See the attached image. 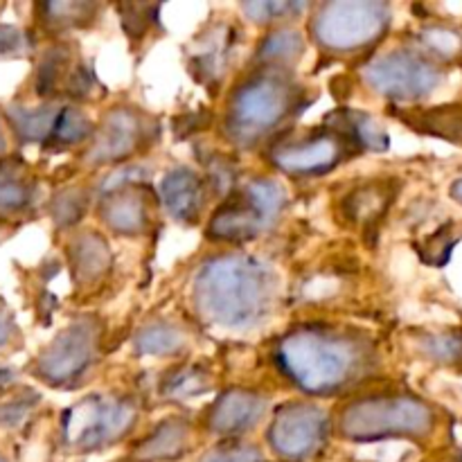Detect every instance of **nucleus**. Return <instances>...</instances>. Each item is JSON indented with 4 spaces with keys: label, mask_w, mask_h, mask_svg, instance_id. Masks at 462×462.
<instances>
[{
    "label": "nucleus",
    "mask_w": 462,
    "mask_h": 462,
    "mask_svg": "<svg viewBox=\"0 0 462 462\" xmlns=\"http://www.w3.org/2000/svg\"><path fill=\"white\" fill-rule=\"evenodd\" d=\"M275 364L300 393L334 397L359 386L379 365L377 347L359 332L332 325H302L284 334Z\"/></svg>",
    "instance_id": "1"
},
{
    "label": "nucleus",
    "mask_w": 462,
    "mask_h": 462,
    "mask_svg": "<svg viewBox=\"0 0 462 462\" xmlns=\"http://www.w3.org/2000/svg\"><path fill=\"white\" fill-rule=\"evenodd\" d=\"M278 296V275L266 262L224 253L201 262L192 278L194 311L208 325L251 329L269 319Z\"/></svg>",
    "instance_id": "2"
},
{
    "label": "nucleus",
    "mask_w": 462,
    "mask_h": 462,
    "mask_svg": "<svg viewBox=\"0 0 462 462\" xmlns=\"http://www.w3.org/2000/svg\"><path fill=\"white\" fill-rule=\"evenodd\" d=\"M305 104V88L282 68H262L239 81L226 106L230 143L251 149L284 129Z\"/></svg>",
    "instance_id": "3"
},
{
    "label": "nucleus",
    "mask_w": 462,
    "mask_h": 462,
    "mask_svg": "<svg viewBox=\"0 0 462 462\" xmlns=\"http://www.w3.org/2000/svg\"><path fill=\"white\" fill-rule=\"evenodd\" d=\"M436 429V413L413 395H374L352 400L338 411V436L352 442L411 438L422 440Z\"/></svg>",
    "instance_id": "4"
},
{
    "label": "nucleus",
    "mask_w": 462,
    "mask_h": 462,
    "mask_svg": "<svg viewBox=\"0 0 462 462\" xmlns=\"http://www.w3.org/2000/svg\"><path fill=\"white\" fill-rule=\"evenodd\" d=\"M391 5L377 0H334L319 5L311 36L329 54H355L373 48L391 27Z\"/></svg>",
    "instance_id": "5"
},
{
    "label": "nucleus",
    "mask_w": 462,
    "mask_h": 462,
    "mask_svg": "<svg viewBox=\"0 0 462 462\" xmlns=\"http://www.w3.org/2000/svg\"><path fill=\"white\" fill-rule=\"evenodd\" d=\"M140 418L134 397L90 395L63 413V445L77 454H93L125 440Z\"/></svg>",
    "instance_id": "6"
},
{
    "label": "nucleus",
    "mask_w": 462,
    "mask_h": 462,
    "mask_svg": "<svg viewBox=\"0 0 462 462\" xmlns=\"http://www.w3.org/2000/svg\"><path fill=\"white\" fill-rule=\"evenodd\" d=\"M287 203L278 180L255 179L226 199L208 224V237L224 244H244L275 226Z\"/></svg>",
    "instance_id": "7"
},
{
    "label": "nucleus",
    "mask_w": 462,
    "mask_h": 462,
    "mask_svg": "<svg viewBox=\"0 0 462 462\" xmlns=\"http://www.w3.org/2000/svg\"><path fill=\"white\" fill-rule=\"evenodd\" d=\"M102 328L84 316L57 334L36 356L34 373L41 382L54 388H72L88 374L99 355Z\"/></svg>",
    "instance_id": "8"
},
{
    "label": "nucleus",
    "mask_w": 462,
    "mask_h": 462,
    "mask_svg": "<svg viewBox=\"0 0 462 462\" xmlns=\"http://www.w3.org/2000/svg\"><path fill=\"white\" fill-rule=\"evenodd\" d=\"M364 81L388 99L418 102L440 86L442 68L429 54L402 48L365 63Z\"/></svg>",
    "instance_id": "9"
},
{
    "label": "nucleus",
    "mask_w": 462,
    "mask_h": 462,
    "mask_svg": "<svg viewBox=\"0 0 462 462\" xmlns=\"http://www.w3.org/2000/svg\"><path fill=\"white\" fill-rule=\"evenodd\" d=\"M158 138V125L135 106H113L104 113L86 152V165H120Z\"/></svg>",
    "instance_id": "10"
},
{
    "label": "nucleus",
    "mask_w": 462,
    "mask_h": 462,
    "mask_svg": "<svg viewBox=\"0 0 462 462\" xmlns=\"http://www.w3.org/2000/svg\"><path fill=\"white\" fill-rule=\"evenodd\" d=\"M328 436L329 418L320 406L291 402L273 415L266 442L287 462H307L325 449Z\"/></svg>",
    "instance_id": "11"
},
{
    "label": "nucleus",
    "mask_w": 462,
    "mask_h": 462,
    "mask_svg": "<svg viewBox=\"0 0 462 462\" xmlns=\"http://www.w3.org/2000/svg\"><path fill=\"white\" fill-rule=\"evenodd\" d=\"M352 143L341 131L328 126L273 144L269 156L271 162L289 176H320L341 165Z\"/></svg>",
    "instance_id": "12"
},
{
    "label": "nucleus",
    "mask_w": 462,
    "mask_h": 462,
    "mask_svg": "<svg viewBox=\"0 0 462 462\" xmlns=\"http://www.w3.org/2000/svg\"><path fill=\"white\" fill-rule=\"evenodd\" d=\"M269 402L264 395L246 388H230L212 402L206 427L212 436L239 438L253 431L264 420Z\"/></svg>",
    "instance_id": "13"
},
{
    "label": "nucleus",
    "mask_w": 462,
    "mask_h": 462,
    "mask_svg": "<svg viewBox=\"0 0 462 462\" xmlns=\"http://www.w3.org/2000/svg\"><path fill=\"white\" fill-rule=\"evenodd\" d=\"M99 219L111 233L138 237L149 228V203L138 183L108 188L99 201Z\"/></svg>",
    "instance_id": "14"
},
{
    "label": "nucleus",
    "mask_w": 462,
    "mask_h": 462,
    "mask_svg": "<svg viewBox=\"0 0 462 462\" xmlns=\"http://www.w3.org/2000/svg\"><path fill=\"white\" fill-rule=\"evenodd\" d=\"M161 201L176 221H197L208 201L206 180L189 167H174L161 180Z\"/></svg>",
    "instance_id": "15"
},
{
    "label": "nucleus",
    "mask_w": 462,
    "mask_h": 462,
    "mask_svg": "<svg viewBox=\"0 0 462 462\" xmlns=\"http://www.w3.org/2000/svg\"><path fill=\"white\" fill-rule=\"evenodd\" d=\"M192 447V427L183 418L162 420L134 451L138 462H171L183 458Z\"/></svg>",
    "instance_id": "16"
},
{
    "label": "nucleus",
    "mask_w": 462,
    "mask_h": 462,
    "mask_svg": "<svg viewBox=\"0 0 462 462\" xmlns=\"http://www.w3.org/2000/svg\"><path fill=\"white\" fill-rule=\"evenodd\" d=\"M70 266L77 282L88 284L111 269V248L99 233H81L70 242Z\"/></svg>",
    "instance_id": "17"
},
{
    "label": "nucleus",
    "mask_w": 462,
    "mask_h": 462,
    "mask_svg": "<svg viewBox=\"0 0 462 462\" xmlns=\"http://www.w3.org/2000/svg\"><path fill=\"white\" fill-rule=\"evenodd\" d=\"M230 27L215 25L208 34H201L194 50V75L201 81H219L226 75L230 59Z\"/></svg>",
    "instance_id": "18"
},
{
    "label": "nucleus",
    "mask_w": 462,
    "mask_h": 462,
    "mask_svg": "<svg viewBox=\"0 0 462 462\" xmlns=\"http://www.w3.org/2000/svg\"><path fill=\"white\" fill-rule=\"evenodd\" d=\"M411 129L422 134L436 135V138L449 140L454 144H462V104L433 108H415V111L397 113Z\"/></svg>",
    "instance_id": "19"
},
{
    "label": "nucleus",
    "mask_w": 462,
    "mask_h": 462,
    "mask_svg": "<svg viewBox=\"0 0 462 462\" xmlns=\"http://www.w3.org/2000/svg\"><path fill=\"white\" fill-rule=\"evenodd\" d=\"M393 199L391 185L368 183L350 192L343 201V215L350 221L361 226L374 224L383 212L388 210V203Z\"/></svg>",
    "instance_id": "20"
},
{
    "label": "nucleus",
    "mask_w": 462,
    "mask_h": 462,
    "mask_svg": "<svg viewBox=\"0 0 462 462\" xmlns=\"http://www.w3.org/2000/svg\"><path fill=\"white\" fill-rule=\"evenodd\" d=\"M34 180L21 165L0 162V217H14L34 201Z\"/></svg>",
    "instance_id": "21"
},
{
    "label": "nucleus",
    "mask_w": 462,
    "mask_h": 462,
    "mask_svg": "<svg viewBox=\"0 0 462 462\" xmlns=\"http://www.w3.org/2000/svg\"><path fill=\"white\" fill-rule=\"evenodd\" d=\"M305 52V39L293 27H278L271 34L264 36V41L257 48V61L264 63V68H282L298 61Z\"/></svg>",
    "instance_id": "22"
},
{
    "label": "nucleus",
    "mask_w": 462,
    "mask_h": 462,
    "mask_svg": "<svg viewBox=\"0 0 462 462\" xmlns=\"http://www.w3.org/2000/svg\"><path fill=\"white\" fill-rule=\"evenodd\" d=\"M332 117H337L334 129L341 131L352 144L361 149H374L383 152L388 147V134L374 117L361 111H337Z\"/></svg>",
    "instance_id": "23"
},
{
    "label": "nucleus",
    "mask_w": 462,
    "mask_h": 462,
    "mask_svg": "<svg viewBox=\"0 0 462 462\" xmlns=\"http://www.w3.org/2000/svg\"><path fill=\"white\" fill-rule=\"evenodd\" d=\"M61 113V106H39V108H23L12 106L7 111L12 129L16 131L18 138L23 143H41L48 144L50 135H52L57 117Z\"/></svg>",
    "instance_id": "24"
},
{
    "label": "nucleus",
    "mask_w": 462,
    "mask_h": 462,
    "mask_svg": "<svg viewBox=\"0 0 462 462\" xmlns=\"http://www.w3.org/2000/svg\"><path fill=\"white\" fill-rule=\"evenodd\" d=\"M185 343H188V338H185L183 329L171 323H161V320L144 325L134 338L135 352L143 356L179 355Z\"/></svg>",
    "instance_id": "25"
},
{
    "label": "nucleus",
    "mask_w": 462,
    "mask_h": 462,
    "mask_svg": "<svg viewBox=\"0 0 462 462\" xmlns=\"http://www.w3.org/2000/svg\"><path fill=\"white\" fill-rule=\"evenodd\" d=\"M212 388V377L201 365H180L165 374L161 393L167 400H192Z\"/></svg>",
    "instance_id": "26"
},
{
    "label": "nucleus",
    "mask_w": 462,
    "mask_h": 462,
    "mask_svg": "<svg viewBox=\"0 0 462 462\" xmlns=\"http://www.w3.org/2000/svg\"><path fill=\"white\" fill-rule=\"evenodd\" d=\"M90 134H95L93 125H90L88 116H86L81 108L61 106V113H59L57 117V125H54V131L52 135H50L45 147H52V149L75 147V144L86 143V140L90 138Z\"/></svg>",
    "instance_id": "27"
},
{
    "label": "nucleus",
    "mask_w": 462,
    "mask_h": 462,
    "mask_svg": "<svg viewBox=\"0 0 462 462\" xmlns=\"http://www.w3.org/2000/svg\"><path fill=\"white\" fill-rule=\"evenodd\" d=\"M41 12L52 27H81L93 21L97 7L90 3H48L41 5Z\"/></svg>",
    "instance_id": "28"
},
{
    "label": "nucleus",
    "mask_w": 462,
    "mask_h": 462,
    "mask_svg": "<svg viewBox=\"0 0 462 462\" xmlns=\"http://www.w3.org/2000/svg\"><path fill=\"white\" fill-rule=\"evenodd\" d=\"M420 41L433 59H456L462 52V36L445 25H429L420 32Z\"/></svg>",
    "instance_id": "29"
},
{
    "label": "nucleus",
    "mask_w": 462,
    "mask_h": 462,
    "mask_svg": "<svg viewBox=\"0 0 462 462\" xmlns=\"http://www.w3.org/2000/svg\"><path fill=\"white\" fill-rule=\"evenodd\" d=\"M424 355L431 356L438 364H460L462 361V332L436 334L420 343Z\"/></svg>",
    "instance_id": "30"
},
{
    "label": "nucleus",
    "mask_w": 462,
    "mask_h": 462,
    "mask_svg": "<svg viewBox=\"0 0 462 462\" xmlns=\"http://www.w3.org/2000/svg\"><path fill=\"white\" fill-rule=\"evenodd\" d=\"M199 462H262V454L257 447L242 445V442H224L203 454Z\"/></svg>",
    "instance_id": "31"
},
{
    "label": "nucleus",
    "mask_w": 462,
    "mask_h": 462,
    "mask_svg": "<svg viewBox=\"0 0 462 462\" xmlns=\"http://www.w3.org/2000/svg\"><path fill=\"white\" fill-rule=\"evenodd\" d=\"M86 208V194L81 189H66L63 194H59L54 199V219L59 221L61 226H70L75 221L81 219Z\"/></svg>",
    "instance_id": "32"
},
{
    "label": "nucleus",
    "mask_w": 462,
    "mask_h": 462,
    "mask_svg": "<svg viewBox=\"0 0 462 462\" xmlns=\"http://www.w3.org/2000/svg\"><path fill=\"white\" fill-rule=\"evenodd\" d=\"M302 5L298 3H246L244 5V12L248 18H253L255 23H275L282 21V18L291 16V14L300 12Z\"/></svg>",
    "instance_id": "33"
},
{
    "label": "nucleus",
    "mask_w": 462,
    "mask_h": 462,
    "mask_svg": "<svg viewBox=\"0 0 462 462\" xmlns=\"http://www.w3.org/2000/svg\"><path fill=\"white\" fill-rule=\"evenodd\" d=\"M27 36L21 30L9 25H0V59L3 57H21L27 52Z\"/></svg>",
    "instance_id": "34"
},
{
    "label": "nucleus",
    "mask_w": 462,
    "mask_h": 462,
    "mask_svg": "<svg viewBox=\"0 0 462 462\" xmlns=\"http://www.w3.org/2000/svg\"><path fill=\"white\" fill-rule=\"evenodd\" d=\"M32 409V402H12V404L0 406V424L3 427H16L18 422H23L27 413Z\"/></svg>",
    "instance_id": "35"
},
{
    "label": "nucleus",
    "mask_w": 462,
    "mask_h": 462,
    "mask_svg": "<svg viewBox=\"0 0 462 462\" xmlns=\"http://www.w3.org/2000/svg\"><path fill=\"white\" fill-rule=\"evenodd\" d=\"M14 332H16V325H14L12 316H9L5 310H0V350L12 341Z\"/></svg>",
    "instance_id": "36"
},
{
    "label": "nucleus",
    "mask_w": 462,
    "mask_h": 462,
    "mask_svg": "<svg viewBox=\"0 0 462 462\" xmlns=\"http://www.w3.org/2000/svg\"><path fill=\"white\" fill-rule=\"evenodd\" d=\"M14 382V373L7 368H0V391H3L5 386H9V383Z\"/></svg>",
    "instance_id": "37"
},
{
    "label": "nucleus",
    "mask_w": 462,
    "mask_h": 462,
    "mask_svg": "<svg viewBox=\"0 0 462 462\" xmlns=\"http://www.w3.org/2000/svg\"><path fill=\"white\" fill-rule=\"evenodd\" d=\"M451 197H454L458 203H462V179H458L454 185H451Z\"/></svg>",
    "instance_id": "38"
},
{
    "label": "nucleus",
    "mask_w": 462,
    "mask_h": 462,
    "mask_svg": "<svg viewBox=\"0 0 462 462\" xmlns=\"http://www.w3.org/2000/svg\"><path fill=\"white\" fill-rule=\"evenodd\" d=\"M5 147V134H3V126H0V149Z\"/></svg>",
    "instance_id": "39"
},
{
    "label": "nucleus",
    "mask_w": 462,
    "mask_h": 462,
    "mask_svg": "<svg viewBox=\"0 0 462 462\" xmlns=\"http://www.w3.org/2000/svg\"><path fill=\"white\" fill-rule=\"evenodd\" d=\"M0 462H7V460H5V456H3V454H0Z\"/></svg>",
    "instance_id": "40"
},
{
    "label": "nucleus",
    "mask_w": 462,
    "mask_h": 462,
    "mask_svg": "<svg viewBox=\"0 0 462 462\" xmlns=\"http://www.w3.org/2000/svg\"><path fill=\"white\" fill-rule=\"evenodd\" d=\"M5 233V230H0V235H3Z\"/></svg>",
    "instance_id": "41"
}]
</instances>
